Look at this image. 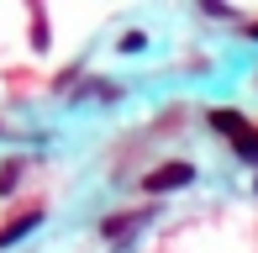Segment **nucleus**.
<instances>
[{
  "label": "nucleus",
  "instance_id": "f03ea898",
  "mask_svg": "<svg viewBox=\"0 0 258 253\" xmlns=\"http://www.w3.org/2000/svg\"><path fill=\"white\" fill-rule=\"evenodd\" d=\"M37 222H42V206H32V211H21V216H11V222L0 227V248H6V243H16V237H27L32 227H37Z\"/></svg>",
  "mask_w": 258,
  "mask_h": 253
},
{
  "label": "nucleus",
  "instance_id": "423d86ee",
  "mask_svg": "<svg viewBox=\"0 0 258 253\" xmlns=\"http://www.w3.org/2000/svg\"><path fill=\"white\" fill-rule=\"evenodd\" d=\"M253 37H258V27H253Z\"/></svg>",
  "mask_w": 258,
  "mask_h": 253
},
{
  "label": "nucleus",
  "instance_id": "20e7f679",
  "mask_svg": "<svg viewBox=\"0 0 258 253\" xmlns=\"http://www.w3.org/2000/svg\"><path fill=\"white\" fill-rule=\"evenodd\" d=\"M132 222H137V216H105V237H121Z\"/></svg>",
  "mask_w": 258,
  "mask_h": 253
},
{
  "label": "nucleus",
  "instance_id": "39448f33",
  "mask_svg": "<svg viewBox=\"0 0 258 253\" xmlns=\"http://www.w3.org/2000/svg\"><path fill=\"white\" fill-rule=\"evenodd\" d=\"M237 153H242V158H253V164H258V132H248V137H242V143H237Z\"/></svg>",
  "mask_w": 258,
  "mask_h": 253
},
{
  "label": "nucleus",
  "instance_id": "f257e3e1",
  "mask_svg": "<svg viewBox=\"0 0 258 253\" xmlns=\"http://www.w3.org/2000/svg\"><path fill=\"white\" fill-rule=\"evenodd\" d=\"M190 179H195V169H190V164H163V169H153V174L143 179V185L153 190V195H163V190H179V185H190Z\"/></svg>",
  "mask_w": 258,
  "mask_h": 253
},
{
  "label": "nucleus",
  "instance_id": "7ed1b4c3",
  "mask_svg": "<svg viewBox=\"0 0 258 253\" xmlns=\"http://www.w3.org/2000/svg\"><path fill=\"white\" fill-rule=\"evenodd\" d=\"M211 126H216V132H227V137H232V148H237V143H242V137H248V132H253V126H248V121H242V116H237V111H211Z\"/></svg>",
  "mask_w": 258,
  "mask_h": 253
}]
</instances>
